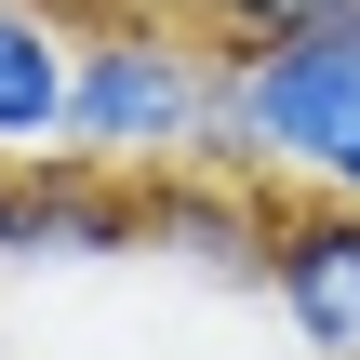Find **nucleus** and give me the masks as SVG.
<instances>
[{"label":"nucleus","instance_id":"f257e3e1","mask_svg":"<svg viewBox=\"0 0 360 360\" xmlns=\"http://www.w3.org/2000/svg\"><path fill=\"white\" fill-rule=\"evenodd\" d=\"M214 174H254L281 200H360V0L281 27V40H227Z\"/></svg>","mask_w":360,"mask_h":360},{"label":"nucleus","instance_id":"f03ea898","mask_svg":"<svg viewBox=\"0 0 360 360\" xmlns=\"http://www.w3.org/2000/svg\"><path fill=\"white\" fill-rule=\"evenodd\" d=\"M214 80H227V40H200L187 13H107V27H80L67 160H107V174H187V160H214Z\"/></svg>","mask_w":360,"mask_h":360},{"label":"nucleus","instance_id":"7ed1b4c3","mask_svg":"<svg viewBox=\"0 0 360 360\" xmlns=\"http://www.w3.org/2000/svg\"><path fill=\"white\" fill-rule=\"evenodd\" d=\"M147 254V174L107 160H13V214H0V267L13 281H67V267H120Z\"/></svg>","mask_w":360,"mask_h":360},{"label":"nucleus","instance_id":"20e7f679","mask_svg":"<svg viewBox=\"0 0 360 360\" xmlns=\"http://www.w3.org/2000/svg\"><path fill=\"white\" fill-rule=\"evenodd\" d=\"M267 307H281V334L307 360H360V200H281Z\"/></svg>","mask_w":360,"mask_h":360},{"label":"nucleus","instance_id":"39448f33","mask_svg":"<svg viewBox=\"0 0 360 360\" xmlns=\"http://www.w3.org/2000/svg\"><path fill=\"white\" fill-rule=\"evenodd\" d=\"M267 227H281V187H254V174H214V160L147 174V254L200 267L227 294H267Z\"/></svg>","mask_w":360,"mask_h":360},{"label":"nucleus","instance_id":"423d86ee","mask_svg":"<svg viewBox=\"0 0 360 360\" xmlns=\"http://www.w3.org/2000/svg\"><path fill=\"white\" fill-rule=\"evenodd\" d=\"M67 67H80L67 0H0V160L67 147Z\"/></svg>","mask_w":360,"mask_h":360},{"label":"nucleus","instance_id":"0eeeda50","mask_svg":"<svg viewBox=\"0 0 360 360\" xmlns=\"http://www.w3.org/2000/svg\"><path fill=\"white\" fill-rule=\"evenodd\" d=\"M160 13H187L200 40H281V27H307V13H334V0H160Z\"/></svg>","mask_w":360,"mask_h":360},{"label":"nucleus","instance_id":"6e6552de","mask_svg":"<svg viewBox=\"0 0 360 360\" xmlns=\"http://www.w3.org/2000/svg\"><path fill=\"white\" fill-rule=\"evenodd\" d=\"M0 214H13V160H0Z\"/></svg>","mask_w":360,"mask_h":360}]
</instances>
